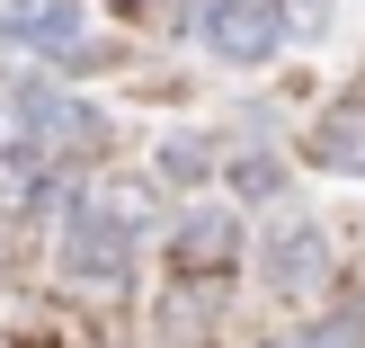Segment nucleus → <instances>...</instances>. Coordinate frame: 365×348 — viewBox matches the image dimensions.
<instances>
[{
	"instance_id": "1",
	"label": "nucleus",
	"mask_w": 365,
	"mask_h": 348,
	"mask_svg": "<svg viewBox=\"0 0 365 348\" xmlns=\"http://www.w3.org/2000/svg\"><path fill=\"white\" fill-rule=\"evenodd\" d=\"M0 54H36V63H81V0H0Z\"/></svg>"
},
{
	"instance_id": "2",
	"label": "nucleus",
	"mask_w": 365,
	"mask_h": 348,
	"mask_svg": "<svg viewBox=\"0 0 365 348\" xmlns=\"http://www.w3.org/2000/svg\"><path fill=\"white\" fill-rule=\"evenodd\" d=\"M63 277L71 286H125V277H134V242L107 224L98 197H81L71 224H63Z\"/></svg>"
},
{
	"instance_id": "3",
	"label": "nucleus",
	"mask_w": 365,
	"mask_h": 348,
	"mask_svg": "<svg viewBox=\"0 0 365 348\" xmlns=\"http://www.w3.org/2000/svg\"><path fill=\"white\" fill-rule=\"evenodd\" d=\"M259 277L277 286V295H294V304L330 286V242H321L312 214H277V232L259 242Z\"/></svg>"
},
{
	"instance_id": "4",
	"label": "nucleus",
	"mask_w": 365,
	"mask_h": 348,
	"mask_svg": "<svg viewBox=\"0 0 365 348\" xmlns=\"http://www.w3.org/2000/svg\"><path fill=\"white\" fill-rule=\"evenodd\" d=\"M9 116H18V134H27L36 152H53V143H98V116H89L71 89H53V81H18Z\"/></svg>"
},
{
	"instance_id": "5",
	"label": "nucleus",
	"mask_w": 365,
	"mask_h": 348,
	"mask_svg": "<svg viewBox=\"0 0 365 348\" xmlns=\"http://www.w3.org/2000/svg\"><path fill=\"white\" fill-rule=\"evenodd\" d=\"M205 45L223 54V63H267V54H277V18H267V0H205Z\"/></svg>"
},
{
	"instance_id": "6",
	"label": "nucleus",
	"mask_w": 365,
	"mask_h": 348,
	"mask_svg": "<svg viewBox=\"0 0 365 348\" xmlns=\"http://www.w3.org/2000/svg\"><path fill=\"white\" fill-rule=\"evenodd\" d=\"M232 242H241V224H232L223 206H196V214H178L170 259L187 268V277H223V268H232Z\"/></svg>"
},
{
	"instance_id": "7",
	"label": "nucleus",
	"mask_w": 365,
	"mask_h": 348,
	"mask_svg": "<svg viewBox=\"0 0 365 348\" xmlns=\"http://www.w3.org/2000/svg\"><path fill=\"white\" fill-rule=\"evenodd\" d=\"M330 9H339V0H267L277 45H312V36H330Z\"/></svg>"
},
{
	"instance_id": "8",
	"label": "nucleus",
	"mask_w": 365,
	"mask_h": 348,
	"mask_svg": "<svg viewBox=\"0 0 365 348\" xmlns=\"http://www.w3.org/2000/svg\"><path fill=\"white\" fill-rule=\"evenodd\" d=\"M321 161H330V170H365V107H339V116L321 125Z\"/></svg>"
},
{
	"instance_id": "9",
	"label": "nucleus",
	"mask_w": 365,
	"mask_h": 348,
	"mask_svg": "<svg viewBox=\"0 0 365 348\" xmlns=\"http://www.w3.org/2000/svg\"><path fill=\"white\" fill-rule=\"evenodd\" d=\"M285 348H365V313H356V304H339L330 322L312 313V322H303V331L285 339Z\"/></svg>"
},
{
	"instance_id": "10",
	"label": "nucleus",
	"mask_w": 365,
	"mask_h": 348,
	"mask_svg": "<svg viewBox=\"0 0 365 348\" xmlns=\"http://www.w3.org/2000/svg\"><path fill=\"white\" fill-rule=\"evenodd\" d=\"M205 143H196V134H170V143H160V179H170V188H196V179H205Z\"/></svg>"
},
{
	"instance_id": "11",
	"label": "nucleus",
	"mask_w": 365,
	"mask_h": 348,
	"mask_svg": "<svg viewBox=\"0 0 365 348\" xmlns=\"http://www.w3.org/2000/svg\"><path fill=\"white\" fill-rule=\"evenodd\" d=\"M232 188H241V197H259V206H267V197L285 188V170H277V152H241V161H232Z\"/></svg>"
}]
</instances>
